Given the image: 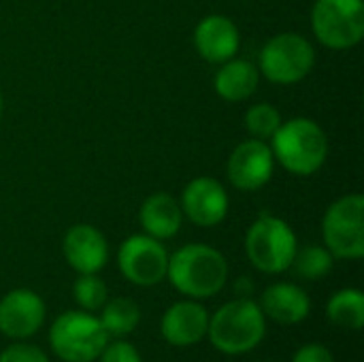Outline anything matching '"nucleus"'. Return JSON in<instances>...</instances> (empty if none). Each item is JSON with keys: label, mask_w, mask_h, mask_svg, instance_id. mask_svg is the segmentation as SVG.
Masks as SVG:
<instances>
[{"label": "nucleus", "mask_w": 364, "mask_h": 362, "mask_svg": "<svg viewBox=\"0 0 364 362\" xmlns=\"http://www.w3.org/2000/svg\"><path fill=\"white\" fill-rule=\"evenodd\" d=\"M166 277L186 297H215L228 282V262L211 245L192 243L168 256Z\"/></svg>", "instance_id": "1"}, {"label": "nucleus", "mask_w": 364, "mask_h": 362, "mask_svg": "<svg viewBox=\"0 0 364 362\" xmlns=\"http://www.w3.org/2000/svg\"><path fill=\"white\" fill-rule=\"evenodd\" d=\"M267 333V318L252 299H235L222 305L211 318L207 337L213 348L228 356H241L260 346Z\"/></svg>", "instance_id": "2"}, {"label": "nucleus", "mask_w": 364, "mask_h": 362, "mask_svg": "<svg viewBox=\"0 0 364 362\" xmlns=\"http://www.w3.org/2000/svg\"><path fill=\"white\" fill-rule=\"evenodd\" d=\"M271 141L273 158H277L282 166L292 175H314L328 156V139L324 130L307 117L282 122Z\"/></svg>", "instance_id": "3"}, {"label": "nucleus", "mask_w": 364, "mask_h": 362, "mask_svg": "<svg viewBox=\"0 0 364 362\" xmlns=\"http://www.w3.org/2000/svg\"><path fill=\"white\" fill-rule=\"evenodd\" d=\"M49 344L64 362H92L107 348L109 335L90 312H66L51 324Z\"/></svg>", "instance_id": "4"}, {"label": "nucleus", "mask_w": 364, "mask_h": 362, "mask_svg": "<svg viewBox=\"0 0 364 362\" xmlns=\"http://www.w3.org/2000/svg\"><path fill=\"white\" fill-rule=\"evenodd\" d=\"M245 252L258 271L282 273L294 260L296 237L284 220L264 213L247 230Z\"/></svg>", "instance_id": "5"}, {"label": "nucleus", "mask_w": 364, "mask_h": 362, "mask_svg": "<svg viewBox=\"0 0 364 362\" xmlns=\"http://www.w3.org/2000/svg\"><path fill=\"white\" fill-rule=\"evenodd\" d=\"M326 250L335 258L358 260L364 256V198L350 194L333 203L322 222Z\"/></svg>", "instance_id": "6"}, {"label": "nucleus", "mask_w": 364, "mask_h": 362, "mask_svg": "<svg viewBox=\"0 0 364 362\" xmlns=\"http://www.w3.org/2000/svg\"><path fill=\"white\" fill-rule=\"evenodd\" d=\"M311 26L318 41L331 49H348L364 34L363 0H318L311 11Z\"/></svg>", "instance_id": "7"}, {"label": "nucleus", "mask_w": 364, "mask_h": 362, "mask_svg": "<svg viewBox=\"0 0 364 362\" xmlns=\"http://www.w3.org/2000/svg\"><path fill=\"white\" fill-rule=\"evenodd\" d=\"M316 64V51L311 43L294 32H284L273 36L260 53L262 75L282 85L296 83L309 75Z\"/></svg>", "instance_id": "8"}, {"label": "nucleus", "mask_w": 364, "mask_h": 362, "mask_svg": "<svg viewBox=\"0 0 364 362\" xmlns=\"http://www.w3.org/2000/svg\"><path fill=\"white\" fill-rule=\"evenodd\" d=\"M122 275L134 286H156L166 277L168 254L160 239L149 235H134L126 239L117 254Z\"/></svg>", "instance_id": "9"}, {"label": "nucleus", "mask_w": 364, "mask_h": 362, "mask_svg": "<svg viewBox=\"0 0 364 362\" xmlns=\"http://www.w3.org/2000/svg\"><path fill=\"white\" fill-rule=\"evenodd\" d=\"M45 322V303L32 290H11L0 301V333L11 339H28Z\"/></svg>", "instance_id": "10"}, {"label": "nucleus", "mask_w": 364, "mask_h": 362, "mask_svg": "<svg viewBox=\"0 0 364 362\" xmlns=\"http://www.w3.org/2000/svg\"><path fill=\"white\" fill-rule=\"evenodd\" d=\"M273 151L260 139L243 141L228 158V179L243 192L262 188L273 175Z\"/></svg>", "instance_id": "11"}, {"label": "nucleus", "mask_w": 364, "mask_h": 362, "mask_svg": "<svg viewBox=\"0 0 364 362\" xmlns=\"http://www.w3.org/2000/svg\"><path fill=\"white\" fill-rule=\"evenodd\" d=\"M181 209L198 226H215L228 213V194L220 181L211 177H198L183 190Z\"/></svg>", "instance_id": "12"}, {"label": "nucleus", "mask_w": 364, "mask_h": 362, "mask_svg": "<svg viewBox=\"0 0 364 362\" xmlns=\"http://www.w3.org/2000/svg\"><path fill=\"white\" fill-rule=\"evenodd\" d=\"M209 314L196 301H179L171 305L162 318V337L175 348H188L207 337Z\"/></svg>", "instance_id": "13"}, {"label": "nucleus", "mask_w": 364, "mask_h": 362, "mask_svg": "<svg viewBox=\"0 0 364 362\" xmlns=\"http://www.w3.org/2000/svg\"><path fill=\"white\" fill-rule=\"evenodd\" d=\"M64 256L77 273H98L107 265L109 245L98 228L77 224L64 237Z\"/></svg>", "instance_id": "14"}, {"label": "nucleus", "mask_w": 364, "mask_h": 362, "mask_svg": "<svg viewBox=\"0 0 364 362\" xmlns=\"http://www.w3.org/2000/svg\"><path fill=\"white\" fill-rule=\"evenodd\" d=\"M194 45L207 62H226L239 49V30L228 17L209 15L196 26Z\"/></svg>", "instance_id": "15"}, {"label": "nucleus", "mask_w": 364, "mask_h": 362, "mask_svg": "<svg viewBox=\"0 0 364 362\" xmlns=\"http://www.w3.org/2000/svg\"><path fill=\"white\" fill-rule=\"evenodd\" d=\"M260 309L264 318H271L277 324H299L309 316L311 303L303 288L294 284H273L264 290Z\"/></svg>", "instance_id": "16"}, {"label": "nucleus", "mask_w": 364, "mask_h": 362, "mask_svg": "<svg viewBox=\"0 0 364 362\" xmlns=\"http://www.w3.org/2000/svg\"><path fill=\"white\" fill-rule=\"evenodd\" d=\"M141 224L154 239H168L181 228V205L164 192L151 194L141 207Z\"/></svg>", "instance_id": "17"}, {"label": "nucleus", "mask_w": 364, "mask_h": 362, "mask_svg": "<svg viewBox=\"0 0 364 362\" xmlns=\"http://www.w3.org/2000/svg\"><path fill=\"white\" fill-rule=\"evenodd\" d=\"M260 73L252 62L245 60H226L215 75V92L228 100L239 102L250 98L258 87Z\"/></svg>", "instance_id": "18"}, {"label": "nucleus", "mask_w": 364, "mask_h": 362, "mask_svg": "<svg viewBox=\"0 0 364 362\" xmlns=\"http://www.w3.org/2000/svg\"><path fill=\"white\" fill-rule=\"evenodd\" d=\"M100 324L107 331L109 337L122 339L126 335H130L141 320V309L139 305L128 299V297H117L113 301H107L102 305V314H100Z\"/></svg>", "instance_id": "19"}, {"label": "nucleus", "mask_w": 364, "mask_h": 362, "mask_svg": "<svg viewBox=\"0 0 364 362\" xmlns=\"http://www.w3.org/2000/svg\"><path fill=\"white\" fill-rule=\"evenodd\" d=\"M326 316L333 324L341 329L360 331L364 324V294L356 288L339 290L331 297L326 305Z\"/></svg>", "instance_id": "20"}, {"label": "nucleus", "mask_w": 364, "mask_h": 362, "mask_svg": "<svg viewBox=\"0 0 364 362\" xmlns=\"http://www.w3.org/2000/svg\"><path fill=\"white\" fill-rule=\"evenodd\" d=\"M296 275L303 280H322L333 269V254L326 247L309 245L294 254L292 265Z\"/></svg>", "instance_id": "21"}, {"label": "nucleus", "mask_w": 364, "mask_h": 362, "mask_svg": "<svg viewBox=\"0 0 364 362\" xmlns=\"http://www.w3.org/2000/svg\"><path fill=\"white\" fill-rule=\"evenodd\" d=\"M282 126V115L279 111L269 105V102H260V105H254L247 113H245V128L250 130V134L254 139H271L277 128Z\"/></svg>", "instance_id": "22"}, {"label": "nucleus", "mask_w": 364, "mask_h": 362, "mask_svg": "<svg viewBox=\"0 0 364 362\" xmlns=\"http://www.w3.org/2000/svg\"><path fill=\"white\" fill-rule=\"evenodd\" d=\"M73 297L75 301L85 309V312H98L102 309V305L107 303V286L105 282L96 275V273H83L75 286H73Z\"/></svg>", "instance_id": "23"}, {"label": "nucleus", "mask_w": 364, "mask_h": 362, "mask_svg": "<svg viewBox=\"0 0 364 362\" xmlns=\"http://www.w3.org/2000/svg\"><path fill=\"white\" fill-rule=\"evenodd\" d=\"M98 358H100V362H143L139 350L132 344L122 341V339L107 344V348L102 350V354Z\"/></svg>", "instance_id": "24"}, {"label": "nucleus", "mask_w": 364, "mask_h": 362, "mask_svg": "<svg viewBox=\"0 0 364 362\" xmlns=\"http://www.w3.org/2000/svg\"><path fill=\"white\" fill-rule=\"evenodd\" d=\"M0 362H49V358L43 350H38L34 346L15 344V346H9L0 354Z\"/></svg>", "instance_id": "25"}, {"label": "nucleus", "mask_w": 364, "mask_h": 362, "mask_svg": "<svg viewBox=\"0 0 364 362\" xmlns=\"http://www.w3.org/2000/svg\"><path fill=\"white\" fill-rule=\"evenodd\" d=\"M292 362H335L333 358V352L322 346V344H307L303 346L296 354Z\"/></svg>", "instance_id": "26"}, {"label": "nucleus", "mask_w": 364, "mask_h": 362, "mask_svg": "<svg viewBox=\"0 0 364 362\" xmlns=\"http://www.w3.org/2000/svg\"><path fill=\"white\" fill-rule=\"evenodd\" d=\"M252 280L250 277H241L235 286V292H237V299H252Z\"/></svg>", "instance_id": "27"}, {"label": "nucleus", "mask_w": 364, "mask_h": 362, "mask_svg": "<svg viewBox=\"0 0 364 362\" xmlns=\"http://www.w3.org/2000/svg\"><path fill=\"white\" fill-rule=\"evenodd\" d=\"M0 115H2V96H0Z\"/></svg>", "instance_id": "28"}]
</instances>
